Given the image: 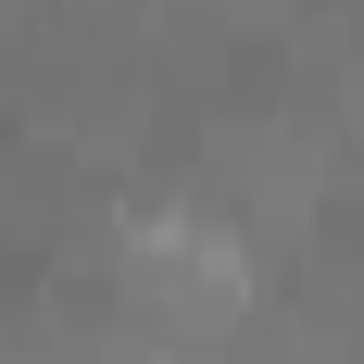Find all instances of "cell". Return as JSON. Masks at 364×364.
<instances>
[{
    "label": "cell",
    "instance_id": "obj_1",
    "mask_svg": "<svg viewBox=\"0 0 364 364\" xmlns=\"http://www.w3.org/2000/svg\"><path fill=\"white\" fill-rule=\"evenodd\" d=\"M126 289H139L151 327L176 339H226L252 314V226H214V214H164L126 239Z\"/></svg>",
    "mask_w": 364,
    "mask_h": 364
},
{
    "label": "cell",
    "instance_id": "obj_2",
    "mask_svg": "<svg viewBox=\"0 0 364 364\" xmlns=\"http://www.w3.org/2000/svg\"><path fill=\"white\" fill-rule=\"evenodd\" d=\"M151 364H188V352H151Z\"/></svg>",
    "mask_w": 364,
    "mask_h": 364
}]
</instances>
